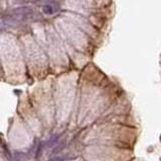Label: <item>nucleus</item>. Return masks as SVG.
<instances>
[{
    "label": "nucleus",
    "instance_id": "1",
    "mask_svg": "<svg viewBox=\"0 0 161 161\" xmlns=\"http://www.w3.org/2000/svg\"><path fill=\"white\" fill-rule=\"evenodd\" d=\"M43 9H44V12H45V13H48V14H50V13H52V12H53V10H52V8H51L50 5L44 6Z\"/></svg>",
    "mask_w": 161,
    "mask_h": 161
}]
</instances>
